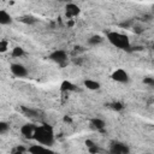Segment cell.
<instances>
[{
    "mask_svg": "<svg viewBox=\"0 0 154 154\" xmlns=\"http://www.w3.org/2000/svg\"><path fill=\"white\" fill-rule=\"evenodd\" d=\"M38 144H42V146H46V147H49L54 143V130L51 125L48 124H42V125H37L36 130H35V134H34V137H32Z\"/></svg>",
    "mask_w": 154,
    "mask_h": 154,
    "instance_id": "cell-1",
    "label": "cell"
},
{
    "mask_svg": "<svg viewBox=\"0 0 154 154\" xmlns=\"http://www.w3.org/2000/svg\"><path fill=\"white\" fill-rule=\"evenodd\" d=\"M106 37L108 40V42L119 48V49H124V51H129L130 49V40L126 35L122 34V32H118V31H108L106 34Z\"/></svg>",
    "mask_w": 154,
    "mask_h": 154,
    "instance_id": "cell-2",
    "label": "cell"
},
{
    "mask_svg": "<svg viewBox=\"0 0 154 154\" xmlns=\"http://www.w3.org/2000/svg\"><path fill=\"white\" fill-rule=\"evenodd\" d=\"M108 152L109 154H130V148L123 142L114 141L111 143Z\"/></svg>",
    "mask_w": 154,
    "mask_h": 154,
    "instance_id": "cell-3",
    "label": "cell"
},
{
    "mask_svg": "<svg viewBox=\"0 0 154 154\" xmlns=\"http://www.w3.org/2000/svg\"><path fill=\"white\" fill-rule=\"evenodd\" d=\"M111 78L114 81V82H118V83H122V84H126L129 81H130V77H129V73L123 70V69H117L112 72L111 75Z\"/></svg>",
    "mask_w": 154,
    "mask_h": 154,
    "instance_id": "cell-4",
    "label": "cell"
},
{
    "mask_svg": "<svg viewBox=\"0 0 154 154\" xmlns=\"http://www.w3.org/2000/svg\"><path fill=\"white\" fill-rule=\"evenodd\" d=\"M10 70L12 72L13 76L16 77H19V78H24L28 76V69L23 65V64H19V63H12L10 65Z\"/></svg>",
    "mask_w": 154,
    "mask_h": 154,
    "instance_id": "cell-5",
    "label": "cell"
},
{
    "mask_svg": "<svg viewBox=\"0 0 154 154\" xmlns=\"http://www.w3.org/2000/svg\"><path fill=\"white\" fill-rule=\"evenodd\" d=\"M48 58H49L52 61H54V63H57V64H59V65H63V64L66 61V59H67V54H66V52L63 51V49H55V51H53V52L49 54Z\"/></svg>",
    "mask_w": 154,
    "mask_h": 154,
    "instance_id": "cell-6",
    "label": "cell"
},
{
    "mask_svg": "<svg viewBox=\"0 0 154 154\" xmlns=\"http://www.w3.org/2000/svg\"><path fill=\"white\" fill-rule=\"evenodd\" d=\"M28 150L30 154H58L54 150H52L51 148L42 146V144H32L29 147Z\"/></svg>",
    "mask_w": 154,
    "mask_h": 154,
    "instance_id": "cell-7",
    "label": "cell"
},
{
    "mask_svg": "<svg viewBox=\"0 0 154 154\" xmlns=\"http://www.w3.org/2000/svg\"><path fill=\"white\" fill-rule=\"evenodd\" d=\"M36 128H37V125H35V124H32V123H26V124L22 125L20 132H22V135H23L24 137H26V138H32Z\"/></svg>",
    "mask_w": 154,
    "mask_h": 154,
    "instance_id": "cell-8",
    "label": "cell"
},
{
    "mask_svg": "<svg viewBox=\"0 0 154 154\" xmlns=\"http://www.w3.org/2000/svg\"><path fill=\"white\" fill-rule=\"evenodd\" d=\"M79 12H81V10H79V7H78L76 4L70 2V4H67V5L65 6V14H66V17H69V18L76 17L77 14H79Z\"/></svg>",
    "mask_w": 154,
    "mask_h": 154,
    "instance_id": "cell-9",
    "label": "cell"
},
{
    "mask_svg": "<svg viewBox=\"0 0 154 154\" xmlns=\"http://www.w3.org/2000/svg\"><path fill=\"white\" fill-rule=\"evenodd\" d=\"M12 23V17L5 10H0V24L1 25H10Z\"/></svg>",
    "mask_w": 154,
    "mask_h": 154,
    "instance_id": "cell-10",
    "label": "cell"
},
{
    "mask_svg": "<svg viewBox=\"0 0 154 154\" xmlns=\"http://www.w3.org/2000/svg\"><path fill=\"white\" fill-rule=\"evenodd\" d=\"M90 126L93 129H96V130H102L106 126V123L101 118H93L90 120Z\"/></svg>",
    "mask_w": 154,
    "mask_h": 154,
    "instance_id": "cell-11",
    "label": "cell"
},
{
    "mask_svg": "<svg viewBox=\"0 0 154 154\" xmlns=\"http://www.w3.org/2000/svg\"><path fill=\"white\" fill-rule=\"evenodd\" d=\"M83 84H84V87L87 89H90V90H97V89H100V83L97 81H94V79H90V78L85 79L83 82Z\"/></svg>",
    "mask_w": 154,
    "mask_h": 154,
    "instance_id": "cell-12",
    "label": "cell"
},
{
    "mask_svg": "<svg viewBox=\"0 0 154 154\" xmlns=\"http://www.w3.org/2000/svg\"><path fill=\"white\" fill-rule=\"evenodd\" d=\"M60 90L61 91H75L76 90V85L73 83H71L70 81H64L60 84Z\"/></svg>",
    "mask_w": 154,
    "mask_h": 154,
    "instance_id": "cell-13",
    "label": "cell"
},
{
    "mask_svg": "<svg viewBox=\"0 0 154 154\" xmlns=\"http://www.w3.org/2000/svg\"><path fill=\"white\" fill-rule=\"evenodd\" d=\"M22 112L24 113V116L29 117V118H36L38 112L36 109H32V108H29L26 106H22Z\"/></svg>",
    "mask_w": 154,
    "mask_h": 154,
    "instance_id": "cell-14",
    "label": "cell"
},
{
    "mask_svg": "<svg viewBox=\"0 0 154 154\" xmlns=\"http://www.w3.org/2000/svg\"><path fill=\"white\" fill-rule=\"evenodd\" d=\"M103 41V38L100 36V35H94V36H90L88 38V43L90 46H96V45H100L101 42Z\"/></svg>",
    "mask_w": 154,
    "mask_h": 154,
    "instance_id": "cell-15",
    "label": "cell"
},
{
    "mask_svg": "<svg viewBox=\"0 0 154 154\" xmlns=\"http://www.w3.org/2000/svg\"><path fill=\"white\" fill-rule=\"evenodd\" d=\"M24 54H25L24 49H23L22 47H19V46H17V47H14V48L12 49V57H14V58H20V57H23Z\"/></svg>",
    "mask_w": 154,
    "mask_h": 154,
    "instance_id": "cell-16",
    "label": "cell"
},
{
    "mask_svg": "<svg viewBox=\"0 0 154 154\" xmlns=\"http://www.w3.org/2000/svg\"><path fill=\"white\" fill-rule=\"evenodd\" d=\"M20 20L23 23H26V24H34V23L37 22V19L35 17H32V16H24V17L20 18Z\"/></svg>",
    "mask_w": 154,
    "mask_h": 154,
    "instance_id": "cell-17",
    "label": "cell"
},
{
    "mask_svg": "<svg viewBox=\"0 0 154 154\" xmlns=\"http://www.w3.org/2000/svg\"><path fill=\"white\" fill-rule=\"evenodd\" d=\"M85 144H87V147L89 148V152H90V153H97V147H96V144H95L93 141L87 140V141H85Z\"/></svg>",
    "mask_w": 154,
    "mask_h": 154,
    "instance_id": "cell-18",
    "label": "cell"
},
{
    "mask_svg": "<svg viewBox=\"0 0 154 154\" xmlns=\"http://www.w3.org/2000/svg\"><path fill=\"white\" fill-rule=\"evenodd\" d=\"M109 107H111L113 111H122V109L124 108L123 103H122V102H119V101H116V102L109 103Z\"/></svg>",
    "mask_w": 154,
    "mask_h": 154,
    "instance_id": "cell-19",
    "label": "cell"
},
{
    "mask_svg": "<svg viewBox=\"0 0 154 154\" xmlns=\"http://www.w3.org/2000/svg\"><path fill=\"white\" fill-rule=\"evenodd\" d=\"M8 130H10V125L6 122H0V134L5 135Z\"/></svg>",
    "mask_w": 154,
    "mask_h": 154,
    "instance_id": "cell-20",
    "label": "cell"
},
{
    "mask_svg": "<svg viewBox=\"0 0 154 154\" xmlns=\"http://www.w3.org/2000/svg\"><path fill=\"white\" fill-rule=\"evenodd\" d=\"M7 41H5V40H1L0 41V52L1 53H4V52H6V49H7Z\"/></svg>",
    "mask_w": 154,
    "mask_h": 154,
    "instance_id": "cell-21",
    "label": "cell"
},
{
    "mask_svg": "<svg viewBox=\"0 0 154 154\" xmlns=\"http://www.w3.org/2000/svg\"><path fill=\"white\" fill-rule=\"evenodd\" d=\"M25 152V149L23 147H16L12 149V154H23Z\"/></svg>",
    "mask_w": 154,
    "mask_h": 154,
    "instance_id": "cell-22",
    "label": "cell"
},
{
    "mask_svg": "<svg viewBox=\"0 0 154 154\" xmlns=\"http://www.w3.org/2000/svg\"><path fill=\"white\" fill-rule=\"evenodd\" d=\"M143 83L154 87V78H152V77H146V78L143 79Z\"/></svg>",
    "mask_w": 154,
    "mask_h": 154,
    "instance_id": "cell-23",
    "label": "cell"
}]
</instances>
